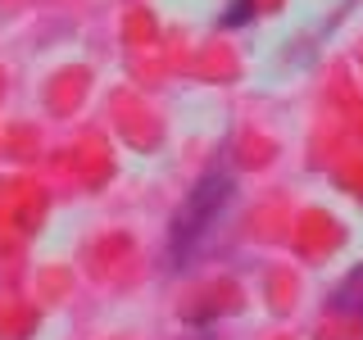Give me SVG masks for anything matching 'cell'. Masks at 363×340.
I'll return each instance as SVG.
<instances>
[{"mask_svg": "<svg viewBox=\"0 0 363 340\" xmlns=\"http://www.w3.org/2000/svg\"><path fill=\"white\" fill-rule=\"evenodd\" d=\"M227 196H232V177H227L223 168H213V173L200 177V186L191 191V200L182 204L177 218H173V259H177V264L200 245V236L218 222Z\"/></svg>", "mask_w": 363, "mask_h": 340, "instance_id": "obj_1", "label": "cell"}, {"mask_svg": "<svg viewBox=\"0 0 363 340\" xmlns=\"http://www.w3.org/2000/svg\"><path fill=\"white\" fill-rule=\"evenodd\" d=\"M245 18H250V0H236V5H232V14H223L227 28H236V23H245Z\"/></svg>", "mask_w": 363, "mask_h": 340, "instance_id": "obj_2", "label": "cell"}]
</instances>
